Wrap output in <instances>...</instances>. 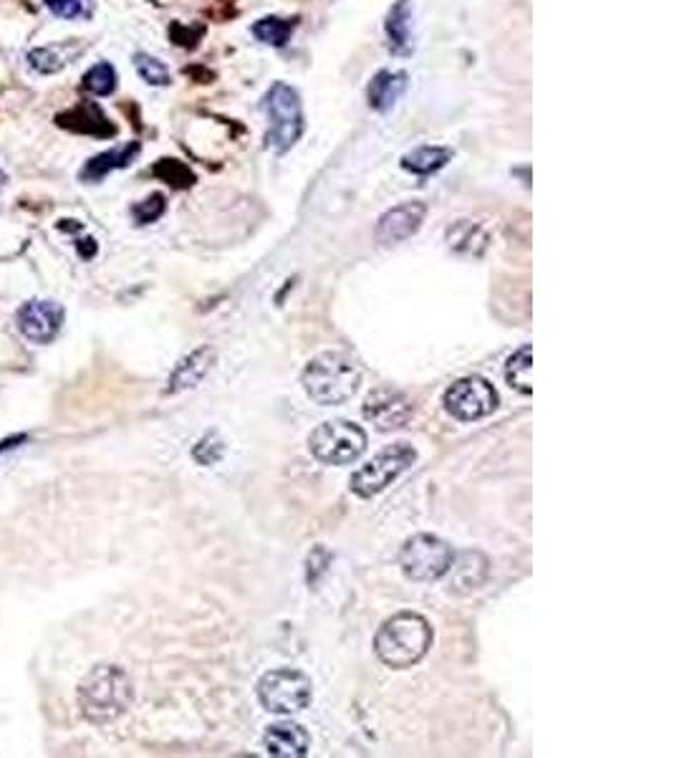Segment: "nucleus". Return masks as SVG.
<instances>
[{
	"instance_id": "nucleus-7",
	"label": "nucleus",
	"mask_w": 674,
	"mask_h": 758,
	"mask_svg": "<svg viewBox=\"0 0 674 758\" xmlns=\"http://www.w3.org/2000/svg\"><path fill=\"white\" fill-rule=\"evenodd\" d=\"M417 453H414L412 445L407 443H394L389 448H384L382 453L374 455L367 465H361L351 476L349 486L351 491L359 498H372L377 493H382L384 488L392 486L404 470L412 468Z\"/></svg>"
},
{
	"instance_id": "nucleus-13",
	"label": "nucleus",
	"mask_w": 674,
	"mask_h": 758,
	"mask_svg": "<svg viewBox=\"0 0 674 758\" xmlns=\"http://www.w3.org/2000/svg\"><path fill=\"white\" fill-rule=\"evenodd\" d=\"M142 155V142H127L122 147H112L107 152H99V155L91 157L79 172V180L89 182V185H96L104 177H109L112 172L117 170H127L137 162V157Z\"/></svg>"
},
{
	"instance_id": "nucleus-30",
	"label": "nucleus",
	"mask_w": 674,
	"mask_h": 758,
	"mask_svg": "<svg viewBox=\"0 0 674 758\" xmlns=\"http://www.w3.org/2000/svg\"><path fill=\"white\" fill-rule=\"evenodd\" d=\"M6 185H8V175H6V170L0 167V190H3Z\"/></svg>"
},
{
	"instance_id": "nucleus-25",
	"label": "nucleus",
	"mask_w": 674,
	"mask_h": 758,
	"mask_svg": "<svg viewBox=\"0 0 674 758\" xmlns=\"http://www.w3.org/2000/svg\"><path fill=\"white\" fill-rule=\"evenodd\" d=\"M61 21H89L94 16V0H41Z\"/></svg>"
},
{
	"instance_id": "nucleus-27",
	"label": "nucleus",
	"mask_w": 674,
	"mask_h": 758,
	"mask_svg": "<svg viewBox=\"0 0 674 758\" xmlns=\"http://www.w3.org/2000/svg\"><path fill=\"white\" fill-rule=\"evenodd\" d=\"M331 564V556L324 546H316L308 554V584H319V579L326 574V566Z\"/></svg>"
},
{
	"instance_id": "nucleus-12",
	"label": "nucleus",
	"mask_w": 674,
	"mask_h": 758,
	"mask_svg": "<svg viewBox=\"0 0 674 758\" xmlns=\"http://www.w3.org/2000/svg\"><path fill=\"white\" fill-rule=\"evenodd\" d=\"M425 215L427 205L420 203V200L402 203L397 205V208L387 210L377 223V241L384 243V246H394V243L407 241V238H412V235L422 228Z\"/></svg>"
},
{
	"instance_id": "nucleus-1",
	"label": "nucleus",
	"mask_w": 674,
	"mask_h": 758,
	"mask_svg": "<svg viewBox=\"0 0 674 758\" xmlns=\"http://www.w3.org/2000/svg\"><path fill=\"white\" fill-rule=\"evenodd\" d=\"M134 688L119 665H96L79 685L81 716L94 726H107L129 710Z\"/></svg>"
},
{
	"instance_id": "nucleus-11",
	"label": "nucleus",
	"mask_w": 674,
	"mask_h": 758,
	"mask_svg": "<svg viewBox=\"0 0 674 758\" xmlns=\"http://www.w3.org/2000/svg\"><path fill=\"white\" fill-rule=\"evenodd\" d=\"M364 417L372 422L374 428L382 430V433L399 430L412 417V402L402 392L382 387V390H374L367 397V402H364Z\"/></svg>"
},
{
	"instance_id": "nucleus-22",
	"label": "nucleus",
	"mask_w": 674,
	"mask_h": 758,
	"mask_svg": "<svg viewBox=\"0 0 674 758\" xmlns=\"http://www.w3.org/2000/svg\"><path fill=\"white\" fill-rule=\"evenodd\" d=\"M531 347L523 344L513 357L508 359L505 364V379H508V385L513 387L515 392H521V395H531L533 385H531V369H533V359H531Z\"/></svg>"
},
{
	"instance_id": "nucleus-3",
	"label": "nucleus",
	"mask_w": 674,
	"mask_h": 758,
	"mask_svg": "<svg viewBox=\"0 0 674 758\" xmlns=\"http://www.w3.org/2000/svg\"><path fill=\"white\" fill-rule=\"evenodd\" d=\"M301 382L306 395L319 405H344L359 390L361 372L346 354L324 352L306 364Z\"/></svg>"
},
{
	"instance_id": "nucleus-6",
	"label": "nucleus",
	"mask_w": 674,
	"mask_h": 758,
	"mask_svg": "<svg viewBox=\"0 0 674 758\" xmlns=\"http://www.w3.org/2000/svg\"><path fill=\"white\" fill-rule=\"evenodd\" d=\"M455 559L450 544L440 536L417 534L404 541L399 551V566L402 574L412 582H437L450 572V564Z\"/></svg>"
},
{
	"instance_id": "nucleus-17",
	"label": "nucleus",
	"mask_w": 674,
	"mask_h": 758,
	"mask_svg": "<svg viewBox=\"0 0 674 758\" xmlns=\"http://www.w3.org/2000/svg\"><path fill=\"white\" fill-rule=\"evenodd\" d=\"M81 51L84 49H81L79 43H48V46H38V49L28 51L26 64L36 74L51 76L64 71Z\"/></svg>"
},
{
	"instance_id": "nucleus-24",
	"label": "nucleus",
	"mask_w": 674,
	"mask_h": 758,
	"mask_svg": "<svg viewBox=\"0 0 674 758\" xmlns=\"http://www.w3.org/2000/svg\"><path fill=\"white\" fill-rule=\"evenodd\" d=\"M134 69L142 76L144 84L149 86H167L172 81V74L165 61H160L152 54H144V51L134 54Z\"/></svg>"
},
{
	"instance_id": "nucleus-23",
	"label": "nucleus",
	"mask_w": 674,
	"mask_h": 758,
	"mask_svg": "<svg viewBox=\"0 0 674 758\" xmlns=\"http://www.w3.org/2000/svg\"><path fill=\"white\" fill-rule=\"evenodd\" d=\"M117 69H114L109 61H99V64L91 66L89 71L81 79V89L94 94V97H112L114 91H117Z\"/></svg>"
},
{
	"instance_id": "nucleus-20",
	"label": "nucleus",
	"mask_w": 674,
	"mask_h": 758,
	"mask_svg": "<svg viewBox=\"0 0 674 758\" xmlns=\"http://www.w3.org/2000/svg\"><path fill=\"white\" fill-rule=\"evenodd\" d=\"M473 554L475 551H465V554L460 556V559H452L450 564V572H452V579H455V587H462L465 592H470V589H478L480 584L485 582V577H488V556H480V561L475 564V569H470V564H473Z\"/></svg>"
},
{
	"instance_id": "nucleus-2",
	"label": "nucleus",
	"mask_w": 674,
	"mask_h": 758,
	"mask_svg": "<svg viewBox=\"0 0 674 758\" xmlns=\"http://www.w3.org/2000/svg\"><path fill=\"white\" fill-rule=\"evenodd\" d=\"M435 632L430 622L417 612H399L389 617L377 632V657L394 670H407L430 652Z\"/></svg>"
},
{
	"instance_id": "nucleus-10",
	"label": "nucleus",
	"mask_w": 674,
	"mask_h": 758,
	"mask_svg": "<svg viewBox=\"0 0 674 758\" xmlns=\"http://www.w3.org/2000/svg\"><path fill=\"white\" fill-rule=\"evenodd\" d=\"M18 329L31 344H51L64 329V306L48 299H31L18 309Z\"/></svg>"
},
{
	"instance_id": "nucleus-18",
	"label": "nucleus",
	"mask_w": 674,
	"mask_h": 758,
	"mask_svg": "<svg viewBox=\"0 0 674 758\" xmlns=\"http://www.w3.org/2000/svg\"><path fill=\"white\" fill-rule=\"evenodd\" d=\"M213 362L215 352L210 347H200L192 354H187V357L177 364L175 372H172L170 382H167V392L175 395V392L190 390V387L200 385L202 379H205V374L210 372V367H213Z\"/></svg>"
},
{
	"instance_id": "nucleus-8",
	"label": "nucleus",
	"mask_w": 674,
	"mask_h": 758,
	"mask_svg": "<svg viewBox=\"0 0 674 758\" xmlns=\"http://www.w3.org/2000/svg\"><path fill=\"white\" fill-rule=\"evenodd\" d=\"M311 695H314V685L301 670L278 668L258 680V700L263 708L281 716H291L306 708L311 703Z\"/></svg>"
},
{
	"instance_id": "nucleus-21",
	"label": "nucleus",
	"mask_w": 674,
	"mask_h": 758,
	"mask_svg": "<svg viewBox=\"0 0 674 758\" xmlns=\"http://www.w3.org/2000/svg\"><path fill=\"white\" fill-rule=\"evenodd\" d=\"M293 31H296V21L278 16H266L261 21L253 23V36L263 43V46H273V49H283L291 41Z\"/></svg>"
},
{
	"instance_id": "nucleus-19",
	"label": "nucleus",
	"mask_w": 674,
	"mask_h": 758,
	"mask_svg": "<svg viewBox=\"0 0 674 758\" xmlns=\"http://www.w3.org/2000/svg\"><path fill=\"white\" fill-rule=\"evenodd\" d=\"M450 160H452L450 147L420 145L402 157V170L412 172V175H420V177L435 175V172H440Z\"/></svg>"
},
{
	"instance_id": "nucleus-16",
	"label": "nucleus",
	"mask_w": 674,
	"mask_h": 758,
	"mask_svg": "<svg viewBox=\"0 0 674 758\" xmlns=\"http://www.w3.org/2000/svg\"><path fill=\"white\" fill-rule=\"evenodd\" d=\"M409 86V76L404 71H392V69H382L374 74L372 84L367 89V99L369 107L379 114H387L399 99L404 97V91Z\"/></svg>"
},
{
	"instance_id": "nucleus-14",
	"label": "nucleus",
	"mask_w": 674,
	"mask_h": 758,
	"mask_svg": "<svg viewBox=\"0 0 674 758\" xmlns=\"http://www.w3.org/2000/svg\"><path fill=\"white\" fill-rule=\"evenodd\" d=\"M263 743H266V751L271 756H281V758H301L306 756L308 748H311V736L306 733V728L298 726V723L283 721V723H273L271 728L263 736Z\"/></svg>"
},
{
	"instance_id": "nucleus-5",
	"label": "nucleus",
	"mask_w": 674,
	"mask_h": 758,
	"mask_svg": "<svg viewBox=\"0 0 674 758\" xmlns=\"http://www.w3.org/2000/svg\"><path fill=\"white\" fill-rule=\"evenodd\" d=\"M308 450L326 465H349L367 450V433L349 420L324 422L308 438Z\"/></svg>"
},
{
	"instance_id": "nucleus-9",
	"label": "nucleus",
	"mask_w": 674,
	"mask_h": 758,
	"mask_svg": "<svg viewBox=\"0 0 674 758\" xmlns=\"http://www.w3.org/2000/svg\"><path fill=\"white\" fill-rule=\"evenodd\" d=\"M442 405L455 420L475 422L488 417L498 407V392L485 377H462L447 387Z\"/></svg>"
},
{
	"instance_id": "nucleus-4",
	"label": "nucleus",
	"mask_w": 674,
	"mask_h": 758,
	"mask_svg": "<svg viewBox=\"0 0 674 758\" xmlns=\"http://www.w3.org/2000/svg\"><path fill=\"white\" fill-rule=\"evenodd\" d=\"M261 109L268 117V147L276 155H286L288 150L296 147L301 139L303 129H306V119H303V102L298 97V91L286 81H276L271 89L263 94Z\"/></svg>"
},
{
	"instance_id": "nucleus-29",
	"label": "nucleus",
	"mask_w": 674,
	"mask_h": 758,
	"mask_svg": "<svg viewBox=\"0 0 674 758\" xmlns=\"http://www.w3.org/2000/svg\"><path fill=\"white\" fill-rule=\"evenodd\" d=\"M23 440H26V435H13V438L3 440V443H0V455L6 453V450L16 448V445H21V443H23Z\"/></svg>"
},
{
	"instance_id": "nucleus-26",
	"label": "nucleus",
	"mask_w": 674,
	"mask_h": 758,
	"mask_svg": "<svg viewBox=\"0 0 674 758\" xmlns=\"http://www.w3.org/2000/svg\"><path fill=\"white\" fill-rule=\"evenodd\" d=\"M165 210H167L165 195L154 193V195H149L147 200L134 205L132 218L137 225H149V223H154V220H160L162 215H165Z\"/></svg>"
},
{
	"instance_id": "nucleus-28",
	"label": "nucleus",
	"mask_w": 674,
	"mask_h": 758,
	"mask_svg": "<svg viewBox=\"0 0 674 758\" xmlns=\"http://www.w3.org/2000/svg\"><path fill=\"white\" fill-rule=\"evenodd\" d=\"M76 248H79V256L86 258V261L96 256V241H94V238H84V241L76 243Z\"/></svg>"
},
{
	"instance_id": "nucleus-15",
	"label": "nucleus",
	"mask_w": 674,
	"mask_h": 758,
	"mask_svg": "<svg viewBox=\"0 0 674 758\" xmlns=\"http://www.w3.org/2000/svg\"><path fill=\"white\" fill-rule=\"evenodd\" d=\"M389 51L394 56H409L414 51V23H412V3L397 0L387 13L384 21Z\"/></svg>"
}]
</instances>
